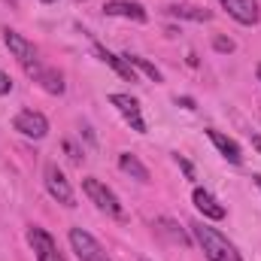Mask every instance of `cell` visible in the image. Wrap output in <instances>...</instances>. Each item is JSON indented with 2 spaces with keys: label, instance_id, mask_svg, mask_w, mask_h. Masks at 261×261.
<instances>
[{
  "label": "cell",
  "instance_id": "1",
  "mask_svg": "<svg viewBox=\"0 0 261 261\" xmlns=\"http://www.w3.org/2000/svg\"><path fill=\"white\" fill-rule=\"evenodd\" d=\"M189 228H192V234H195L197 246L203 249L206 261H243L240 252H237V246H234L222 231H216V228H210V225H203V222H192Z\"/></svg>",
  "mask_w": 261,
  "mask_h": 261
},
{
  "label": "cell",
  "instance_id": "2",
  "mask_svg": "<svg viewBox=\"0 0 261 261\" xmlns=\"http://www.w3.org/2000/svg\"><path fill=\"white\" fill-rule=\"evenodd\" d=\"M82 192H85V197H88L100 213H107V216H113V219H125V210H122V203H119L116 192L107 189L100 179H94V176L82 179Z\"/></svg>",
  "mask_w": 261,
  "mask_h": 261
},
{
  "label": "cell",
  "instance_id": "3",
  "mask_svg": "<svg viewBox=\"0 0 261 261\" xmlns=\"http://www.w3.org/2000/svg\"><path fill=\"white\" fill-rule=\"evenodd\" d=\"M70 246L79 255V261H110L107 249L85 231V228H70Z\"/></svg>",
  "mask_w": 261,
  "mask_h": 261
},
{
  "label": "cell",
  "instance_id": "4",
  "mask_svg": "<svg viewBox=\"0 0 261 261\" xmlns=\"http://www.w3.org/2000/svg\"><path fill=\"white\" fill-rule=\"evenodd\" d=\"M28 243H31V249H34V255L37 261H67L64 252L58 249V243L52 240V234L49 231H43V228H28Z\"/></svg>",
  "mask_w": 261,
  "mask_h": 261
},
{
  "label": "cell",
  "instance_id": "5",
  "mask_svg": "<svg viewBox=\"0 0 261 261\" xmlns=\"http://www.w3.org/2000/svg\"><path fill=\"white\" fill-rule=\"evenodd\" d=\"M46 192L55 197L58 203L64 206H76V197H73V189H70V179L64 176V170L58 164H46Z\"/></svg>",
  "mask_w": 261,
  "mask_h": 261
},
{
  "label": "cell",
  "instance_id": "6",
  "mask_svg": "<svg viewBox=\"0 0 261 261\" xmlns=\"http://www.w3.org/2000/svg\"><path fill=\"white\" fill-rule=\"evenodd\" d=\"M12 128L18 130L21 137H31V140H43L49 134V119L43 113H34V110H21L15 119H12Z\"/></svg>",
  "mask_w": 261,
  "mask_h": 261
},
{
  "label": "cell",
  "instance_id": "7",
  "mask_svg": "<svg viewBox=\"0 0 261 261\" xmlns=\"http://www.w3.org/2000/svg\"><path fill=\"white\" fill-rule=\"evenodd\" d=\"M3 40H6V49L12 52V58H15L21 67L37 64V49H34V43H31V40H24L18 31L3 28Z\"/></svg>",
  "mask_w": 261,
  "mask_h": 261
},
{
  "label": "cell",
  "instance_id": "8",
  "mask_svg": "<svg viewBox=\"0 0 261 261\" xmlns=\"http://www.w3.org/2000/svg\"><path fill=\"white\" fill-rule=\"evenodd\" d=\"M110 103L122 113V119H125L137 134H146V119H143V113H140V103H137L130 94H119V91H116V94H110Z\"/></svg>",
  "mask_w": 261,
  "mask_h": 261
},
{
  "label": "cell",
  "instance_id": "9",
  "mask_svg": "<svg viewBox=\"0 0 261 261\" xmlns=\"http://www.w3.org/2000/svg\"><path fill=\"white\" fill-rule=\"evenodd\" d=\"M219 3L228 9V15H231L234 21H240V24H246V28L258 24V18H261L258 0H219Z\"/></svg>",
  "mask_w": 261,
  "mask_h": 261
},
{
  "label": "cell",
  "instance_id": "10",
  "mask_svg": "<svg viewBox=\"0 0 261 261\" xmlns=\"http://www.w3.org/2000/svg\"><path fill=\"white\" fill-rule=\"evenodd\" d=\"M24 70H28V76H34V82H40L43 91H49V94H64V76H61L58 70L40 67V61L31 64V67H24Z\"/></svg>",
  "mask_w": 261,
  "mask_h": 261
},
{
  "label": "cell",
  "instance_id": "11",
  "mask_svg": "<svg viewBox=\"0 0 261 261\" xmlns=\"http://www.w3.org/2000/svg\"><path fill=\"white\" fill-rule=\"evenodd\" d=\"M192 200H195L197 213H203V219H213V222H219V219H225V206L216 200V195L213 192H206V189H195L192 192Z\"/></svg>",
  "mask_w": 261,
  "mask_h": 261
},
{
  "label": "cell",
  "instance_id": "12",
  "mask_svg": "<svg viewBox=\"0 0 261 261\" xmlns=\"http://www.w3.org/2000/svg\"><path fill=\"white\" fill-rule=\"evenodd\" d=\"M107 15H119V18H130V21H137V24H143L146 18H149V12L140 6V3H134V0H110L107 6Z\"/></svg>",
  "mask_w": 261,
  "mask_h": 261
},
{
  "label": "cell",
  "instance_id": "13",
  "mask_svg": "<svg viewBox=\"0 0 261 261\" xmlns=\"http://www.w3.org/2000/svg\"><path fill=\"white\" fill-rule=\"evenodd\" d=\"M94 55H97V58H100L103 64L113 67V70H116V73H119V76H122L125 82H137V73H134V67H130L128 61H125V55H113V52H107V49H103L100 43H94Z\"/></svg>",
  "mask_w": 261,
  "mask_h": 261
},
{
  "label": "cell",
  "instance_id": "14",
  "mask_svg": "<svg viewBox=\"0 0 261 261\" xmlns=\"http://www.w3.org/2000/svg\"><path fill=\"white\" fill-rule=\"evenodd\" d=\"M206 137L213 140V146L222 152V158H225V161H231V164H240V161H243V152H240V146H237L231 137H225L222 130H216V128L206 130Z\"/></svg>",
  "mask_w": 261,
  "mask_h": 261
},
{
  "label": "cell",
  "instance_id": "15",
  "mask_svg": "<svg viewBox=\"0 0 261 261\" xmlns=\"http://www.w3.org/2000/svg\"><path fill=\"white\" fill-rule=\"evenodd\" d=\"M119 167H122V173H128L130 179H137V182H149V167H146L134 152H122V155H119Z\"/></svg>",
  "mask_w": 261,
  "mask_h": 261
},
{
  "label": "cell",
  "instance_id": "16",
  "mask_svg": "<svg viewBox=\"0 0 261 261\" xmlns=\"http://www.w3.org/2000/svg\"><path fill=\"white\" fill-rule=\"evenodd\" d=\"M155 231H158L161 237H167L170 243H179V246H189V243H192L189 234H186L173 219H155Z\"/></svg>",
  "mask_w": 261,
  "mask_h": 261
},
{
  "label": "cell",
  "instance_id": "17",
  "mask_svg": "<svg viewBox=\"0 0 261 261\" xmlns=\"http://www.w3.org/2000/svg\"><path fill=\"white\" fill-rule=\"evenodd\" d=\"M167 12L173 18H189V21H210L213 18L210 9H200V6H192V3H173V6H167Z\"/></svg>",
  "mask_w": 261,
  "mask_h": 261
},
{
  "label": "cell",
  "instance_id": "18",
  "mask_svg": "<svg viewBox=\"0 0 261 261\" xmlns=\"http://www.w3.org/2000/svg\"><path fill=\"white\" fill-rule=\"evenodd\" d=\"M125 61H128L130 67H137V70H143V73H146V76H149L152 82H161V79H164L158 67L149 64V61H146V58H140V55H125Z\"/></svg>",
  "mask_w": 261,
  "mask_h": 261
},
{
  "label": "cell",
  "instance_id": "19",
  "mask_svg": "<svg viewBox=\"0 0 261 261\" xmlns=\"http://www.w3.org/2000/svg\"><path fill=\"white\" fill-rule=\"evenodd\" d=\"M213 49L222 52V55H231V52H234V40H228V37H216V40H213Z\"/></svg>",
  "mask_w": 261,
  "mask_h": 261
},
{
  "label": "cell",
  "instance_id": "20",
  "mask_svg": "<svg viewBox=\"0 0 261 261\" xmlns=\"http://www.w3.org/2000/svg\"><path fill=\"white\" fill-rule=\"evenodd\" d=\"M173 158H176V164H179V167H182V173H186V176H189V179H195V167H192V164H189V161H186V158H182V155H173Z\"/></svg>",
  "mask_w": 261,
  "mask_h": 261
},
{
  "label": "cell",
  "instance_id": "21",
  "mask_svg": "<svg viewBox=\"0 0 261 261\" xmlns=\"http://www.w3.org/2000/svg\"><path fill=\"white\" fill-rule=\"evenodd\" d=\"M64 152H67V155H70V161H76V164L82 161V152H79V149H76V146H73L70 140H67V143H64Z\"/></svg>",
  "mask_w": 261,
  "mask_h": 261
},
{
  "label": "cell",
  "instance_id": "22",
  "mask_svg": "<svg viewBox=\"0 0 261 261\" xmlns=\"http://www.w3.org/2000/svg\"><path fill=\"white\" fill-rule=\"evenodd\" d=\"M9 91H12V79H9V73H0V97Z\"/></svg>",
  "mask_w": 261,
  "mask_h": 261
},
{
  "label": "cell",
  "instance_id": "23",
  "mask_svg": "<svg viewBox=\"0 0 261 261\" xmlns=\"http://www.w3.org/2000/svg\"><path fill=\"white\" fill-rule=\"evenodd\" d=\"M176 107H182V110H197L192 97H176Z\"/></svg>",
  "mask_w": 261,
  "mask_h": 261
},
{
  "label": "cell",
  "instance_id": "24",
  "mask_svg": "<svg viewBox=\"0 0 261 261\" xmlns=\"http://www.w3.org/2000/svg\"><path fill=\"white\" fill-rule=\"evenodd\" d=\"M249 137H252V146L261 152V134H249Z\"/></svg>",
  "mask_w": 261,
  "mask_h": 261
},
{
  "label": "cell",
  "instance_id": "25",
  "mask_svg": "<svg viewBox=\"0 0 261 261\" xmlns=\"http://www.w3.org/2000/svg\"><path fill=\"white\" fill-rule=\"evenodd\" d=\"M255 186H258V189H261V176H255Z\"/></svg>",
  "mask_w": 261,
  "mask_h": 261
},
{
  "label": "cell",
  "instance_id": "26",
  "mask_svg": "<svg viewBox=\"0 0 261 261\" xmlns=\"http://www.w3.org/2000/svg\"><path fill=\"white\" fill-rule=\"evenodd\" d=\"M258 82H261V64H258Z\"/></svg>",
  "mask_w": 261,
  "mask_h": 261
},
{
  "label": "cell",
  "instance_id": "27",
  "mask_svg": "<svg viewBox=\"0 0 261 261\" xmlns=\"http://www.w3.org/2000/svg\"><path fill=\"white\" fill-rule=\"evenodd\" d=\"M43 3H55V0H43Z\"/></svg>",
  "mask_w": 261,
  "mask_h": 261
},
{
  "label": "cell",
  "instance_id": "28",
  "mask_svg": "<svg viewBox=\"0 0 261 261\" xmlns=\"http://www.w3.org/2000/svg\"><path fill=\"white\" fill-rule=\"evenodd\" d=\"M140 261H149V258H140Z\"/></svg>",
  "mask_w": 261,
  "mask_h": 261
}]
</instances>
